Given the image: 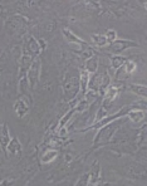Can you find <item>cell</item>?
<instances>
[{"label":"cell","instance_id":"1","mask_svg":"<svg viewBox=\"0 0 147 186\" xmlns=\"http://www.w3.org/2000/svg\"><path fill=\"white\" fill-rule=\"evenodd\" d=\"M131 45H135V43L128 42V40H116L114 43H112L111 50H112L113 53H120V52L127 49V48L131 47Z\"/></svg>","mask_w":147,"mask_h":186},{"label":"cell","instance_id":"2","mask_svg":"<svg viewBox=\"0 0 147 186\" xmlns=\"http://www.w3.org/2000/svg\"><path fill=\"white\" fill-rule=\"evenodd\" d=\"M64 32V35L67 37V39L69 40V42H72V43H79V44H84V42L82 40V39H78V38H76V35L73 34V33H71V32H68V30H63Z\"/></svg>","mask_w":147,"mask_h":186},{"label":"cell","instance_id":"3","mask_svg":"<svg viewBox=\"0 0 147 186\" xmlns=\"http://www.w3.org/2000/svg\"><path fill=\"white\" fill-rule=\"evenodd\" d=\"M87 69L91 72H94L97 69V58H91L87 62Z\"/></svg>","mask_w":147,"mask_h":186},{"label":"cell","instance_id":"4","mask_svg":"<svg viewBox=\"0 0 147 186\" xmlns=\"http://www.w3.org/2000/svg\"><path fill=\"white\" fill-rule=\"evenodd\" d=\"M123 62H125V58H121V57H113L112 58V64L114 68H118L123 64Z\"/></svg>","mask_w":147,"mask_h":186},{"label":"cell","instance_id":"5","mask_svg":"<svg viewBox=\"0 0 147 186\" xmlns=\"http://www.w3.org/2000/svg\"><path fill=\"white\" fill-rule=\"evenodd\" d=\"M93 40H94V43H96L98 47H102V45H104L106 43H108L107 39H106V37H99V35H93Z\"/></svg>","mask_w":147,"mask_h":186},{"label":"cell","instance_id":"6","mask_svg":"<svg viewBox=\"0 0 147 186\" xmlns=\"http://www.w3.org/2000/svg\"><path fill=\"white\" fill-rule=\"evenodd\" d=\"M132 88L137 92V93H140V95H142V96H145V97H147V88L146 87H138V86H132Z\"/></svg>","mask_w":147,"mask_h":186},{"label":"cell","instance_id":"7","mask_svg":"<svg viewBox=\"0 0 147 186\" xmlns=\"http://www.w3.org/2000/svg\"><path fill=\"white\" fill-rule=\"evenodd\" d=\"M131 117L133 121H140V119H142L143 113L141 111H133V112H131Z\"/></svg>","mask_w":147,"mask_h":186},{"label":"cell","instance_id":"8","mask_svg":"<svg viewBox=\"0 0 147 186\" xmlns=\"http://www.w3.org/2000/svg\"><path fill=\"white\" fill-rule=\"evenodd\" d=\"M114 38H116V32H114V30H108V32L106 33V39H107L108 43L113 42Z\"/></svg>","mask_w":147,"mask_h":186},{"label":"cell","instance_id":"9","mask_svg":"<svg viewBox=\"0 0 147 186\" xmlns=\"http://www.w3.org/2000/svg\"><path fill=\"white\" fill-rule=\"evenodd\" d=\"M57 155V152L55 151H52V152H48L45 156H44V159H43V161L44 162H47V161H49V160H53L54 159V156Z\"/></svg>","mask_w":147,"mask_h":186},{"label":"cell","instance_id":"10","mask_svg":"<svg viewBox=\"0 0 147 186\" xmlns=\"http://www.w3.org/2000/svg\"><path fill=\"white\" fill-rule=\"evenodd\" d=\"M125 67H126V72L127 73H131V72L135 71V63H133V62H127Z\"/></svg>","mask_w":147,"mask_h":186}]
</instances>
